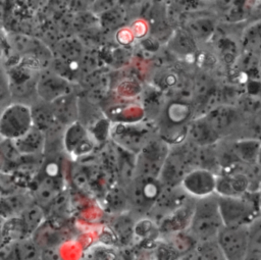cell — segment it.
Instances as JSON below:
<instances>
[{
	"label": "cell",
	"mask_w": 261,
	"mask_h": 260,
	"mask_svg": "<svg viewBox=\"0 0 261 260\" xmlns=\"http://www.w3.org/2000/svg\"><path fill=\"white\" fill-rule=\"evenodd\" d=\"M223 226L217 194L196 200L188 232L198 244L215 241Z\"/></svg>",
	"instance_id": "1"
},
{
	"label": "cell",
	"mask_w": 261,
	"mask_h": 260,
	"mask_svg": "<svg viewBox=\"0 0 261 260\" xmlns=\"http://www.w3.org/2000/svg\"><path fill=\"white\" fill-rule=\"evenodd\" d=\"M217 197L224 226H249L261 216V199L257 202L247 195Z\"/></svg>",
	"instance_id": "2"
},
{
	"label": "cell",
	"mask_w": 261,
	"mask_h": 260,
	"mask_svg": "<svg viewBox=\"0 0 261 260\" xmlns=\"http://www.w3.org/2000/svg\"><path fill=\"white\" fill-rule=\"evenodd\" d=\"M34 126L32 108L23 103L8 105L2 112L0 131L2 139L17 140Z\"/></svg>",
	"instance_id": "3"
},
{
	"label": "cell",
	"mask_w": 261,
	"mask_h": 260,
	"mask_svg": "<svg viewBox=\"0 0 261 260\" xmlns=\"http://www.w3.org/2000/svg\"><path fill=\"white\" fill-rule=\"evenodd\" d=\"M168 154L169 149L163 141H149L138 153L136 161L138 176L158 178Z\"/></svg>",
	"instance_id": "4"
},
{
	"label": "cell",
	"mask_w": 261,
	"mask_h": 260,
	"mask_svg": "<svg viewBox=\"0 0 261 260\" xmlns=\"http://www.w3.org/2000/svg\"><path fill=\"white\" fill-rule=\"evenodd\" d=\"M216 242L226 260H245L249 245V226H223Z\"/></svg>",
	"instance_id": "5"
},
{
	"label": "cell",
	"mask_w": 261,
	"mask_h": 260,
	"mask_svg": "<svg viewBox=\"0 0 261 260\" xmlns=\"http://www.w3.org/2000/svg\"><path fill=\"white\" fill-rule=\"evenodd\" d=\"M180 185L188 196L198 200L216 194L217 177L207 168H196L189 170Z\"/></svg>",
	"instance_id": "6"
},
{
	"label": "cell",
	"mask_w": 261,
	"mask_h": 260,
	"mask_svg": "<svg viewBox=\"0 0 261 260\" xmlns=\"http://www.w3.org/2000/svg\"><path fill=\"white\" fill-rule=\"evenodd\" d=\"M36 90L40 98L47 103H53L56 100L71 94L68 81L57 73L42 75L37 83Z\"/></svg>",
	"instance_id": "7"
},
{
	"label": "cell",
	"mask_w": 261,
	"mask_h": 260,
	"mask_svg": "<svg viewBox=\"0 0 261 260\" xmlns=\"http://www.w3.org/2000/svg\"><path fill=\"white\" fill-rule=\"evenodd\" d=\"M188 172L186 171V159L182 154L169 152L158 178L165 187L172 188L181 183Z\"/></svg>",
	"instance_id": "8"
},
{
	"label": "cell",
	"mask_w": 261,
	"mask_h": 260,
	"mask_svg": "<svg viewBox=\"0 0 261 260\" xmlns=\"http://www.w3.org/2000/svg\"><path fill=\"white\" fill-rule=\"evenodd\" d=\"M63 144L69 153H73L75 155L86 154L90 152L93 147L90 139L88 138L87 131L77 121L67 126L64 132Z\"/></svg>",
	"instance_id": "9"
},
{
	"label": "cell",
	"mask_w": 261,
	"mask_h": 260,
	"mask_svg": "<svg viewBox=\"0 0 261 260\" xmlns=\"http://www.w3.org/2000/svg\"><path fill=\"white\" fill-rule=\"evenodd\" d=\"M205 117L219 137L232 131V128L239 122L238 112L228 106L217 107L210 111Z\"/></svg>",
	"instance_id": "10"
},
{
	"label": "cell",
	"mask_w": 261,
	"mask_h": 260,
	"mask_svg": "<svg viewBox=\"0 0 261 260\" xmlns=\"http://www.w3.org/2000/svg\"><path fill=\"white\" fill-rule=\"evenodd\" d=\"M187 133L195 145L202 147L211 146L220 138L205 116L194 120L189 125Z\"/></svg>",
	"instance_id": "11"
},
{
	"label": "cell",
	"mask_w": 261,
	"mask_h": 260,
	"mask_svg": "<svg viewBox=\"0 0 261 260\" xmlns=\"http://www.w3.org/2000/svg\"><path fill=\"white\" fill-rule=\"evenodd\" d=\"M249 179L245 174L234 173L217 177L216 194L225 197H240L246 194Z\"/></svg>",
	"instance_id": "12"
},
{
	"label": "cell",
	"mask_w": 261,
	"mask_h": 260,
	"mask_svg": "<svg viewBox=\"0 0 261 260\" xmlns=\"http://www.w3.org/2000/svg\"><path fill=\"white\" fill-rule=\"evenodd\" d=\"M21 155H36L45 147V133L33 126L25 135L13 141Z\"/></svg>",
	"instance_id": "13"
},
{
	"label": "cell",
	"mask_w": 261,
	"mask_h": 260,
	"mask_svg": "<svg viewBox=\"0 0 261 260\" xmlns=\"http://www.w3.org/2000/svg\"><path fill=\"white\" fill-rule=\"evenodd\" d=\"M51 106L58 123L68 126L76 121L77 105L76 100L71 95H67L56 100Z\"/></svg>",
	"instance_id": "14"
},
{
	"label": "cell",
	"mask_w": 261,
	"mask_h": 260,
	"mask_svg": "<svg viewBox=\"0 0 261 260\" xmlns=\"http://www.w3.org/2000/svg\"><path fill=\"white\" fill-rule=\"evenodd\" d=\"M145 129H138L135 127L124 128V129H115V139L120 143L121 147L128 149L129 151H141L149 141H146Z\"/></svg>",
	"instance_id": "15"
},
{
	"label": "cell",
	"mask_w": 261,
	"mask_h": 260,
	"mask_svg": "<svg viewBox=\"0 0 261 260\" xmlns=\"http://www.w3.org/2000/svg\"><path fill=\"white\" fill-rule=\"evenodd\" d=\"M168 47L172 52L186 56L196 51V42L185 29H180L171 34Z\"/></svg>",
	"instance_id": "16"
},
{
	"label": "cell",
	"mask_w": 261,
	"mask_h": 260,
	"mask_svg": "<svg viewBox=\"0 0 261 260\" xmlns=\"http://www.w3.org/2000/svg\"><path fill=\"white\" fill-rule=\"evenodd\" d=\"M245 260H261V216L249 225V245Z\"/></svg>",
	"instance_id": "17"
},
{
	"label": "cell",
	"mask_w": 261,
	"mask_h": 260,
	"mask_svg": "<svg viewBox=\"0 0 261 260\" xmlns=\"http://www.w3.org/2000/svg\"><path fill=\"white\" fill-rule=\"evenodd\" d=\"M32 116L34 126L44 133L57 123L52 106H47L45 104L32 107Z\"/></svg>",
	"instance_id": "18"
},
{
	"label": "cell",
	"mask_w": 261,
	"mask_h": 260,
	"mask_svg": "<svg viewBox=\"0 0 261 260\" xmlns=\"http://www.w3.org/2000/svg\"><path fill=\"white\" fill-rule=\"evenodd\" d=\"M28 235L34 233L39 227H41L42 221L44 219V212L42 206L38 203L25 207L20 215Z\"/></svg>",
	"instance_id": "19"
},
{
	"label": "cell",
	"mask_w": 261,
	"mask_h": 260,
	"mask_svg": "<svg viewBox=\"0 0 261 260\" xmlns=\"http://www.w3.org/2000/svg\"><path fill=\"white\" fill-rule=\"evenodd\" d=\"M261 152V146L258 141L255 140H245L240 141L234 144L233 153L241 160L246 162L257 161L258 156Z\"/></svg>",
	"instance_id": "20"
},
{
	"label": "cell",
	"mask_w": 261,
	"mask_h": 260,
	"mask_svg": "<svg viewBox=\"0 0 261 260\" xmlns=\"http://www.w3.org/2000/svg\"><path fill=\"white\" fill-rule=\"evenodd\" d=\"M185 30L194 39H205L213 33V21L207 17H198L188 21L185 25Z\"/></svg>",
	"instance_id": "21"
},
{
	"label": "cell",
	"mask_w": 261,
	"mask_h": 260,
	"mask_svg": "<svg viewBox=\"0 0 261 260\" xmlns=\"http://www.w3.org/2000/svg\"><path fill=\"white\" fill-rule=\"evenodd\" d=\"M112 228L117 237L121 240V242H126L132 239L135 226L132 218L122 214L113 220Z\"/></svg>",
	"instance_id": "22"
},
{
	"label": "cell",
	"mask_w": 261,
	"mask_h": 260,
	"mask_svg": "<svg viewBox=\"0 0 261 260\" xmlns=\"http://www.w3.org/2000/svg\"><path fill=\"white\" fill-rule=\"evenodd\" d=\"M40 260H61V257L55 248L47 247L41 251Z\"/></svg>",
	"instance_id": "23"
}]
</instances>
